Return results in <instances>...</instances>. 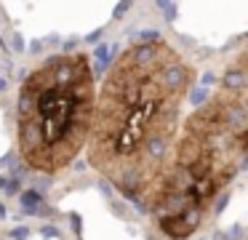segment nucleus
<instances>
[{
    "instance_id": "nucleus-5",
    "label": "nucleus",
    "mask_w": 248,
    "mask_h": 240,
    "mask_svg": "<svg viewBox=\"0 0 248 240\" xmlns=\"http://www.w3.org/2000/svg\"><path fill=\"white\" fill-rule=\"evenodd\" d=\"M93 56H96V72L102 75L104 67H107V59H109V48H107V46H99Z\"/></svg>"
},
{
    "instance_id": "nucleus-9",
    "label": "nucleus",
    "mask_w": 248,
    "mask_h": 240,
    "mask_svg": "<svg viewBox=\"0 0 248 240\" xmlns=\"http://www.w3.org/2000/svg\"><path fill=\"white\" fill-rule=\"evenodd\" d=\"M40 197L35 195V192H27V195H24V203H27V206H32V203H38Z\"/></svg>"
},
{
    "instance_id": "nucleus-13",
    "label": "nucleus",
    "mask_w": 248,
    "mask_h": 240,
    "mask_svg": "<svg viewBox=\"0 0 248 240\" xmlns=\"http://www.w3.org/2000/svg\"><path fill=\"white\" fill-rule=\"evenodd\" d=\"M155 3H157V5H160V8H166V5H168V3H171V0H155Z\"/></svg>"
},
{
    "instance_id": "nucleus-11",
    "label": "nucleus",
    "mask_w": 248,
    "mask_h": 240,
    "mask_svg": "<svg viewBox=\"0 0 248 240\" xmlns=\"http://www.w3.org/2000/svg\"><path fill=\"white\" fill-rule=\"evenodd\" d=\"M99 37H102V30H96V32H91V35H88V43H96Z\"/></svg>"
},
{
    "instance_id": "nucleus-14",
    "label": "nucleus",
    "mask_w": 248,
    "mask_h": 240,
    "mask_svg": "<svg viewBox=\"0 0 248 240\" xmlns=\"http://www.w3.org/2000/svg\"><path fill=\"white\" fill-rule=\"evenodd\" d=\"M3 88H6V80H3V78H0V91H3Z\"/></svg>"
},
{
    "instance_id": "nucleus-10",
    "label": "nucleus",
    "mask_w": 248,
    "mask_h": 240,
    "mask_svg": "<svg viewBox=\"0 0 248 240\" xmlns=\"http://www.w3.org/2000/svg\"><path fill=\"white\" fill-rule=\"evenodd\" d=\"M75 48H78V40H67L64 43V51L67 53H75Z\"/></svg>"
},
{
    "instance_id": "nucleus-4",
    "label": "nucleus",
    "mask_w": 248,
    "mask_h": 240,
    "mask_svg": "<svg viewBox=\"0 0 248 240\" xmlns=\"http://www.w3.org/2000/svg\"><path fill=\"white\" fill-rule=\"evenodd\" d=\"M221 88H230V91H246L248 88V69H246V53L235 59V62L227 67L224 72V83Z\"/></svg>"
},
{
    "instance_id": "nucleus-3",
    "label": "nucleus",
    "mask_w": 248,
    "mask_h": 240,
    "mask_svg": "<svg viewBox=\"0 0 248 240\" xmlns=\"http://www.w3.org/2000/svg\"><path fill=\"white\" fill-rule=\"evenodd\" d=\"M96 104L86 53L48 56L24 78L16 107L19 155L32 171L56 174L88 144Z\"/></svg>"
},
{
    "instance_id": "nucleus-8",
    "label": "nucleus",
    "mask_w": 248,
    "mask_h": 240,
    "mask_svg": "<svg viewBox=\"0 0 248 240\" xmlns=\"http://www.w3.org/2000/svg\"><path fill=\"white\" fill-rule=\"evenodd\" d=\"M27 48H30V53H40V48H43V43H40V40H32Z\"/></svg>"
},
{
    "instance_id": "nucleus-2",
    "label": "nucleus",
    "mask_w": 248,
    "mask_h": 240,
    "mask_svg": "<svg viewBox=\"0 0 248 240\" xmlns=\"http://www.w3.org/2000/svg\"><path fill=\"white\" fill-rule=\"evenodd\" d=\"M248 88H219L176 136L171 160L144 211L171 240H187L205 224L219 195L246 165Z\"/></svg>"
},
{
    "instance_id": "nucleus-1",
    "label": "nucleus",
    "mask_w": 248,
    "mask_h": 240,
    "mask_svg": "<svg viewBox=\"0 0 248 240\" xmlns=\"http://www.w3.org/2000/svg\"><path fill=\"white\" fill-rule=\"evenodd\" d=\"M192 83V64L160 37L134 43L104 78L93 104L88 163L141 208L166 174Z\"/></svg>"
},
{
    "instance_id": "nucleus-12",
    "label": "nucleus",
    "mask_w": 248,
    "mask_h": 240,
    "mask_svg": "<svg viewBox=\"0 0 248 240\" xmlns=\"http://www.w3.org/2000/svg\"><path fill=\"white\" fill-rule=\"evenodd\" d=\"M14 48H19V51L24 48V43H22V37H19V35H14Z\"/></svg>"
},
{
    "instance_id": "nucleus-7",
    "label": "nucleus",
    "mask_w": 248,
    "mask_h": 240,
    "mask_svg": "<svg viewBox=\"0 0 248 240\" xmlns=\"http://www.w3.org/2000/svg\"><path fill=\"white\" fill-rule=\"evenodd\" d=\"M176 11H179L176 5L168 3V5H166V19H168V21H173V19H176Z\"/></svg>"
},
{
    "instance_id": "nucleus-6",
    "label": "nucleus",
    "mask_w": 248,
    "mask_h": 240,
    "mask_svg": "<svg viewBox=\"0 0 248 240\" xmlns=\"http://www.w3.org/2000/svg\"><path fill=\"white\" fill-rule=\"evenodd\" d=\"M128 5H131V0H123V3H118V8H115V19H120V16L125 14V11H128Z\"/></svg>"
}]
</instances>
